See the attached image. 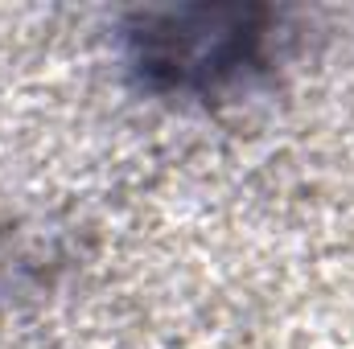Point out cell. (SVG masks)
I'll list each match as a JSON object with an SVG mask.
<instances>
[{
  "mask_svg": "<svg viewBox=\"0 0 354 349\" xmlns=\"http://www.w3.org/2000/svg\"><path fill=\"white\" fill-rule=\"evenodd\" d=\"M276 33L280 12L260 4L145 8L124 25V54L153 94L214 99L264 70Z\"/></svg>",
  "mask_w": 354,
  "mask_h": 349,
  "instance_id": "obj_1",
  "label": "cell"
},
{
  "mask_svg": "<svg viewBox=\"0 0 354 349\" xmlns=\"http://www.w3.org/2000/svg\"><path fill=\"white\" fill-rule=\"evenodd\" d=\"M0 300H4V279H0Z\"/></svg>",
  "mask_w": 354,
  "mask_h": 349,
  "instance_id": "obj_2",
  "label": "cell"
}]
</instances>
